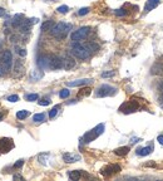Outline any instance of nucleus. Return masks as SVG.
Segmentation results:
<instances>
[{"instance_id": "1", "label": "nucleus", "mask_w": 163, "mask_h": 181, "mask_svg": "<svg viewBox=\"0 0 163 181\" xmlns=\"http://www.w3.org/2000/svg\"><path fill=\"white\" fill-rule=\"evenodd\" d=\"M70 29H72V25L70 24L60 22L58 24H54V27L50 29V34H52L53 37H55V38H58V39H63V38L67 37V34L70 31Z\"/></svg>"}, {"instance_id": "2", "label": "nucleus", "mask_w": 163, "mask_h": 181, "mask_svg": "<svg viewBox=\"0 0 163 181\" xmlns=\"http://www.w3.org/2000/svg\"><path fill=\"white\" fill-rule=\"evenodd\" d=\"M72 53H73L74 57L79 58V59H88L89 56H90L89 49L85 45L80 44V42H73V44H72Z\"/></svg>"}, {"instance_id": "3", "label": "nucleus", "mask_w": 163, "mask_h": 181, "mask_svg": "<svg viewBox=\"0 0 163 181\" xmlns=\"http://www.w3.org/2000/svg\"><path fill=\"white\" fill-rule=\"evenodd\" d=\"M103 132H104V125L100 123V125H98L95 129H93L92 131H88V132L83 136V138H82V142L89 143V142H92V141H94L95 138H97L98 136H100Z\"/></svg>"}, {"instance_id": "4", "label": "nucleus", "mask_w": 163, "mask_h": 181, "mask_svg": "<svg viewBox=\"0 0 163 181\" xmlns=\"http://www.w3.org/2000/svg\"><path fill=\"white\" fill-rule=\"evenodd\" d=\"M90 33V28L89 27H82L79 28L78 30L73 31L72 35H70V39H72L73 42H82L84 40Z\"/></svg>"}, {"instance_id": "5", "label": "nucleus", "mask_w": 163, "mask_h": 181, "mask_svg": "<svg viewBox=\"0 0 163 181\" xmlns=\"http://www.w3.org/2000/svg\"><path fill=\"white\" fill-rule=\"evenodd\" d=\"M117 93V88L112 87L109 84H102V86L97 89L95 96L97 97H108V96H114Z\"/></svg>"}, {"instance_id": "6", "label": "nucleus", "mask_w": 163, "mask_h": 181, "mask_svg": "<svg viewBox=\"0 0 163 181\" xmlns=\"http://www.w3.org/2000/svg\"><path fill=\"white\" fill-rule=\"evenodd\" d=\"M2 62H3V66L6 71H9L13 66V54L10 50H4L3 56H2Z\"/></svg>"}, {"instance_id": "7", "label": "nucleus", "mask_w": 163, "mask_h": 181, "mask_svg": "<svg viewBox=\"0 0 163 181\" xmlns=\"http://www.w3.org/2000/svg\"><path fill=\"white\" fill-rule=\"evenodd\" d=\"M49 68L50 69H54V71L63 68V58L59 57V56H50Z\"/></svg>"}, {"instance_id": "8", "label": "nucleus", "mask_w": 163, "mask_h": 181, "mask_svg": "<svg viewBox=\"0 0 163 181\" xmlns=\"http://www.w3.org/2000/svg\"><path fill=\"white\" fill-rule=\"evenodd\" d=\"M14 147V142L10 138H0V152L6 154Z\"/></svg>"}, {"instance_id": "9", "label": "nucleus", "mask_w": 163, "mask_h": 181, "mask_svg": "<svg viewBox=\"0 0 163 181\" xmlns=\"http://www.w3.org/2000/svg\"><path fill=\"white\" fill-rule=\"evenodd\" d=\"M120 171V166L119 165H109V166H106L102 168V175L103 176H110L113 174H117Z\"/></svg>"}, {"instance_id": "10", "label": "nucleus", "mask_w": 163, "mask_h": 181, "mask_svg": "<svg viewBox=\"0 0 163 181\" xmlns=\"http://www.w3.org/2000/svg\"><path fill=\"white\" fill-rule=\"evenodd\" d=\"M137 108H138V103H136L134 101H129L124 104H122L120 111L124 112V113H132V112L137 111Z\"/></svg>"}, {"instance_id": "11", "label": "nucleus", "mask_w": 163, "mask_h": 181, "mask_svg": "<svg viewBox=\"0 0 163 181\" xmlns=\"http://www.w3.org/2000/svg\"><path fill=\"white\" fill-rule=\"evenodd\" d=\"M63 160L67 162V164H74V162H78L82 160V156L79 154H70V152H67V154H63Z\"/></svg>"}, {"instance_id": "12", "label": "nucleus", "mask_w": 163, "mask_h": 181, "mask_svg": "<svg viewBox=\"0 0 163 181\" xmlns=\"http://www.w3.org/2000/svg\"><path fill=\"white\" fill-rule=\"evenodd\" d=\"M49 62H50V56H40L38 57L36 64L40 69H47L49 68Z\"/></svg>"}, {"instance_id": "13", "label": "nucleus", "mask_w": 163, "mask_h": 181, "mask_svg": "<svg viewBox=\"0 0 163 181\" xmlns=\"http://www.w3.org/2000/svg\"><path fill=\"white\" fill-rule=\"evenodd\" d=\"M93 82V79L90 78H84V79H77V81H72V82H68L67 86L68 87H82V86H85V84H89Z\"/></svg>"}, {"instance_id": "14", "label": "nucleus", "mask_w": 163, "mask_h": 181, "mask_svg": "<svg viewBox=\"0 0 163 181\" xmlns=\"http://www.w3.org/2000/svg\"><path fill=\"white\" fill-rule=\"evenodd\" d=\"M75 67V60L73 57H70V56H65L63 58V68L65 71H70L72 68Z\"/></svg>"}, {"instance_id": "15", "label": "nucleus", "mask_w": 163, "mask_h": 181, "mask_svg": "<svg viewBox=\"0 0 163 181\" xmlns=\"http://www.w3.org/2000/svg\"><path fill=\"white\" fill-rule=\"evenodd\" d=\"M159 3H161V0H148V2L146 3L144 10L146 12H151V10H153L156 6H158Z\"/></svg>"}, {"instance_id": "16", "label": "nucleus", "mask_w": 163, "mask_h": 181, "mask_svg": "<svg viewBox=\"0 0 163 181\" xmlns=\"http://www.w3.org/2000/svg\"><path fill=\"white\" fill-rule=\"evenodd\" d=\"M153 150V147L152 146H147V147H143V148H137V155L138 156H147L152 152Z\"/></svg>"}, {"instance_id": "17", "label": "nucleus", "mask_w": 163, "mask_h": 181, "mask_svg": "<svg viewBox=\"0 0 163 181\" xmlns=\"http://www.w3.org/2000/svg\"><path fill=\"white\" fill-rule=\"evenodd\" d=\"M129 152V147L128 146H123V147H118L114 150V154L118 156H126Z\"/></svg>"}, {"instance_id": "18", "label": "nucleus", "mask_w": 163, "mask_h": 181, "mask_svg": "<svg viewBox=\"0 0 163 181\" xmlns=\"http://www.w3.org/2000/svg\"><path fill=\"white\" fill-rule=\"evenodd\" d=\"M43 72L42 71H34V72H32V76H30V79L32 81H39V79H42L43 78Z\"/></svg>"}, {"instance_id": "19", "label": "nucleus", "mask_w": 163, "mask_h": 181, "mask_svg": "<svg viewBox=\"0 0 163 181\" xmlns=\"http://www.w3.org/2000/svg\"><path fill=\"white\" fill-rule=\"evenodd\" d=\"M22 19H23V15H20V14L15 15L14 19H13V22H12L13 27H20V25H22L23 22H24V20H22Z\"/></svg>"}, {"instance_id": "20", "label": "nucleus", "mask_w": 163, "mask_h": 181, "mask_svg": "<svg viewBox=\"0 0 163 181\" xmlns=\"http://www.w3.org/2000/svg\"><path fill=\"white\" fill-rule=\"evenodd\" d=\"M54 27V22L53 20H47V22H44L43 24H42V30L43 31H48V30H50Z\"/></svg>"}, {"instance_id": "21", "label": "nucleus", "mask_w": 163, "mask_h": 181, "mask_svg": "<svg viewBox=\"0 0 163 181\" xmlns=\"http://www.w3.org/2000/svg\"><path fill=\"white\" fill-rule=\"evenodd\" d=\"M68 175H69V179H70V180H74V181L79 180V179H80V176H82L80 171H78V170H74V171H70Z\"/></svg>"}, {"instance_id": "22", "label": "nucleus", "mask_w": 163, "mask_h": 181, "mask_svg": "<svg viewBox=\"0 0 163 181\" xmlns=\"http://www.w3.org/2000/svg\"><path fill=\"white\" fill-rule=\"evenodd\" d=\"M34 122H44L45 121V113H35L33 116Z\"/></svg>"}, {"instance_id": "23", "label": "nucleus", "mask_w": 163, "mask_h": 181, "mask_svg": "<svg viewBox=\"0 0 163 181\" xmlns=\"http://www.w3.org/2000/svg\"><path fill=\"white\" fill-rule=\"evenodd\" d=\"M28 116H29V111H26V110H22V111L16 112V118L18 120H24Z\"/></svg>"}, {"instance_id": "24", "label": "nucleus", "mask_w": 163, "mask_h": 181, "mask_svg": "<svg viewBox=\"0 0 163 181\" xmlns=\"http://www.w3.org/2000/svg\"><path fill=\"white\" fill-rule=\"evenodd\" d=\"M85 47L89 49V52H97V50H99V45L97 43H93V42H89V43H87Z\"/></svg>"}, {"instance_id": "25", "label": "nucleus", "mask_w": 163, "mask_h": 181, "mask_svg": "<svg viewBox=\"0 0 163 181\" xmlns=\"http://www.w3.org/2000/svg\"><path fill=\"white\" fill-rule=\"evenodd\" d=\"M57 12L60 13V14H67L69 12V6L68 5H60L57 8Z\"/></svg>"}, {"instance_id": "26", "label": "nucleus", "mask_w": 163, "mask_h": 181, "mask_svg": "<svg viewBox=\"0 0 163 181\" xmlns=\"http://www.w3.org/2000/svg\"><path fill=\"white\" fill-rule=\"evenodd\" d=\"M38 98H39V96H38L36 93H32V94H26V96H25V100L29 101V102H34V101H36Z\"/></svg>"}, {"instance_id": "27", "label": "nucleus", "mask_w": 163, "mask_h": 181, "mask_svg": "<svg viewBox=\"0 0 163 181\" xmlns=\"http://www.w3.org/2000/svg\"><path fill=\"white\" fill-rule=\"evenodd\" d=\"M59 108H60V106H55V107H53L52 110H50V112H49V118H54V117L57 116V113H58V111H59Z\"/></svg>"}, {"instance_id": "28", "label": "nucleus", "mask_w": 163, "mask_h": 181, "mask_svg": "<svg viewBox=\"0 0 163 181\" xmlns=\"http://www.w3.org/2000/svg\"><path fill=\"white\" fill-rule=\"evenodd\" d=\"M69 94H70V91L65 88V89H62V91L59 92V97H60V98H68Z\"/></svg>"}, {"instance_id": "29", "label": "nucleus", "mask_w": 163, "mask_h": 181, "mask_svg": "<svg viewBox=\"0 0 163 181\" xmlns=\"http://www.w3.org/2000/svg\"><path fill=\"white\" fill-rule=\"evenodd\" d=\"M114 71H108V72H103L102 73V77L103 78H112V77H114Z\"/></svg>"}, {"instance_id": "30", "label": "nucleus", "mask_w": 163, "mask_h": 181, "mask_svg": "<svg viewBox=\"0 0 163 181\" xmlns=\"http://www.w3.org/2000/svg\"><path fill=\"white\" fill-rule=\"evenodd\" d=\"M15 49H16V53L20 56V57H25L26 56V49L25 48H19V47H15Z\"/></svg>"}, {"instance_id": "31", "label": "nucleus", "mask_w": 163, "mask_h": 181, "mask_svg": "<svg viewBox=\"0 0 163 181\" xmlns=\"http://www.w3.org/2000/svg\"><path fill=\"white\" fill-rule=\"evenodd\" d=\"M89 12H90V9H89V8H82V9L79 10V12H78V15L83 16V15H87Z\"/></svg>"}, {"instance_id": "32", "label": "nucleus", "mask_w": 163, "mask_h": 181, "mask_svg": "<svg viewBox=\"0 0 163 181\" xmlns=\"http://www.w3.org/2000/svg\"><path fill=\"white\" fill-rule=\"evenodd\" d=\"M40 106H48V104H50V103H52V101H50L49 98H43L42 101H39L38 102Z\"/></svg>"}, {"instance_id": "33", "label": "nucleus", "mask_w": 163, "mask_h": 181, "mask_svg": "<svg viewBox=\"0 0 163 181\" xmlns=\"http://www.w3.org/2000/svg\"><path fill=\"white\" fill-rule=\"evenodd\" d=\"M8 101H9V102H18V101H19V96H16V94L9 96V97H8Z\"/></svg>"}, {"instance_id": "34", "label": "nucleus", "mask_w": 163, "mask_h": 181, "mask_svg": "<svg viewBox=\"0 0 163 181\" xmlns=\"http://www.w3.org/2000/svg\"><path fill=\"white\" fill-rule=\"evenodd\" d=\"M116 15H118V16H124V15H127V12L126 10H123V9H118V10H116Z\"/></svg>"}, {"instance_id": "35", "label": "nucleus", "mask_w": 163, "mask_h": 181, "mask_svg": "<svg viewBox=\"0 0 163 181\" xmlns=\"http://www.w3.org/2000/svg\"><path fill=\"white\" fill-rule=\"evenodd\" d=\"M80 96H89L90 94V88H84V89H82V92L79 93Z\"/></svg>"}, {"instance_id": "36", "label": "nucleus", "mask_w": 163, "mask_h": 181, "mask_svg": "<svg viewBox=\"0 0 163 181\" xmlns=\"http://www.w3.org/2000/svg\"><path fill=\"white\" fill-rule=\"evenodd\" d=\"M23 165H24V160H19V161H18V162L14 165V167H15V168H20V167H22Z\"/></svg>"}, {"instance_id": "37", "label": "nucleus", "mask_w": 163, "mask_h": 181, "mask_svg": "<svg viewBox=\"0 0 163 181\" xmlns=\"http://www.w3.org/2000/svg\"><path fill=\"white\" fill-rule=\"evenodd\" d=\"M157 141H158L161 145H163V135H159V136L157 137Z\"/></svg>"}, {"instance_id": "38", "label": "nucleus", "mask_w": 163, "mask_h": 181, "mask_svg": "<svg viewBox=\"0 0 163 181\" xmlns=\"http://www.w3.org/2000/svg\"><path fill=\"white\" fill-rule=\"evenodd\" d=\"M13 179H14V180H24V177H23L22 175H14Z\"/></svg>"}, {"instance_id": "39", "label": "nucleus", "mask_w": 163, "mask_h": 181, "mask_svg": "<svg viewBox=\"0 0 163 181\" xmlns=\"http://www.w3.org/2000/svg\"><path fill=\"white\" fill-rule=\"evenodd\" d=\"M158 89H159V91L163 93V79H162V81L159 82V84H158Z\"/></svg>"}, {"instance_id": "40", "label": "nucleus", "mask_w": 163, "mask_h": 181, "mask_svg": "<svg viewBox=\"0 0 163 181\" xmlns=\"http://www.w3.org/2000/svg\"><path fill=\"white\" fill-rule=\"evenodd\" d=\"M5 14V10H4V8H2L0 6V16H3Z\"/></svg>"}, {"instance_id": "41", "label": "nucleus", "mask_w": 163, "mask_h": 181, "mask_svg": "<svg viewBox=\"0 0 163 181\" xmlns=\"http://www.w3.org/2000/svg\"><path fill=\"white\" fill-rule=\"evenodd\" d=\"M139 141H140V138H132V142H133V143L134 142H139Z\"/></svg>"}, {"instance_id": "42", "label": "nucleus", "mask_w": 163, "mask_h": 181, "mask_svg": "<svg viewBox=\"0 0 163 181\" xmlns=\"http://www.w3.org/2000/svg\"><path fill=\"white\" fill-rule=\"evenodd\" d=\"M3 72H4V71H3V68H2V67H0V77H2V76H3Z\"/></svg>"}, {"instance_id": "43", "label": "nucleus", "mask_w": 163, "mask_h": 181, "mask_svg": "<svg viewBox=\"0 0 163 181\" xmlns=\"http://www.w3.org/2000/svg\"><path fill=\"white\" fill-rule=\"evenodd\" d=\"M3 121V113H0V122Z\"/></svg>"}, {"instance_id": "44", "label": "nucleus", "mask_w": 163, "mask_h": 181, "mask_svg": "<svg viewBox=\"0 0 163 181\" xmlns=\"http://www.w3.org/2000/svg\"><path fill=\"white\" fill-rule=\"evenodd\" d=\"M0 49H2V44H0Z\"/></svg>"}]
</instances>
